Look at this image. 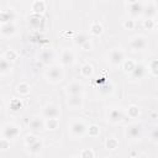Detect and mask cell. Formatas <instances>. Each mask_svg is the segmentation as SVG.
<instances>
[{
	"instance_id": "6da1fadb",
	"label": "cell",
	"mask_w": 158,
	"mask_h": 158,
	"mask_svg": "<svg viewBox=\"0 0 158 158\" xmlns=\"http://www.w3.org/2000/svg\"><path fill=\"white\" fill-rule=\"evenodd\" d=\"M68 133L73 138H81L88 133V126L83 120L75 118L68 125Z\"/></svg>"
},
{
	"instance_id": "7a4b0ae2",
	"label": "cell",
	"mask_w": 158,
	"mask_h": 158,
	"mask_svg": "<svg viewBox=\"0 0 158 158\" xmlns=\"http://www.w3.org/2000/svg\"><path fill=\"white\" fill-rule=\"evenodd\" d=\"M44 77H46V79L49 83L57 84V83H59V81L63 80V78H64V70H63L62 65H59V64H52V65H49L46 69Z\"/></svg>"
},
{
	"instance_id": "3957f363",
	"label": "cell",
	"mask_w": 158,
	"mask_h": 158,
	"mask_svg": "<svg viewBox=\"0 0 158 158\" xmlns=\"http://www.w3.org/2000/svg\"><path fill=\"white\" fill-rule=\"evenodd\" d=\"M25 146L30 154H38L43 148V141L35 135H27L25 137Z\"/></svg>"
},
{
	"instance_id": "277c9868",
	"label": "cell",
	"mask_w": 158,
	"mask_h": 158,
	"mask_svg": "<svg viewBox=\"0 0 158 158\" xmlns=\"http://www.w3.org/2000/svg\"><path fill=\"white\" fill-rule=\"evenodd\" d=\"M21 133V128L14 123V122H6L1 126V138H5L7 141H12L17 138Z\"/></svg>"
},
{
	"instance_id": "5b68a950",
	"label": "cell",
	"mask_w": 158,
	"mask_h": 158,
	"mask_svg": "<svg viewBox=\"0 0 158 158\" xmlns=\"http://www.w3.org/2000/svg\"><path fill=\"white\" fill-rule=\"evenodd\" d=\"M125 7L131 19H137L143 16V2L142 1H126Z\"/></svg>"
},
{
	"instance_id": "8992f818",
	"label": "cell",
	"mask_w": 158,
	"mask_h": 158,
	"mask_svg": "<svg viewBox=\"0 0 158 158\" xmlns=\"http://www.w3.org/2000/svg\"><path fill=\"white\" fill-rule=\"evenodd\" d=\"M125 59H126V56H125V51L122 48H112L107 54V60L114 67L122 65Z\"/></svg>"
},
{
	"instance_id": "52a82bcc",
	"label": "cell",
	"mask_w": 158,
	"mask_h": 158,
	"mask_svg": "<svg viewBox=\"0 0 158 158\" xmlns=\"http://www.w3.org/2000/svg\"><path fill=\"white\" fill-rule=\"evenodd\" d=\"M130 48L135 52H141V51H144L148 46V41L144 36L142 35H137V36H133L130 38Z\"/></svg>"
},
{
	"instance_id": "ba28073f",
	"label": "cell",
	"mask_w": 158,
	"mask_h": 158,
	"mask_svg": "<svg viewBox=\"0 0 158 158\" xmlns=\"http://www.w3.org/2000/svg\"><path fill=\"white\" fill-rule=\"evenodd\" d=\"M42 117L44 120L48 118H59L60 117V109L56 105V104H46L42 107Z\"/></svg>"
},
{
	"instance_id": "9c48e42d",
	"label": "cell",
	"mask_w": 158,
	"mask_h": 158,
	"mask_svg": "<svg viewBox=\"0 0 158 158\" xmlns=\"http://www.w3.org/2000/svg\"><path fill=\"white\" fill-rule=\"evenodd\" d=\"M106 118L110 123L116 125V123H120L125 118V112L120 107H110L106 112Z\"/></svg>"
},
{
	"instance_id": "30bf717a",
	"label": "cell",
	"mask_w": 158,
	"mask_h": 158,
	"mask_svg": "<svg viewBox=\"0 0 158 158\" xmlns=\"http://www.w3.org/2000/svg\"><path fill=\"white\" fill-rule=\"evenodd\" d=\"M142 133H143V128L138 123H132V125L127 126V128L125 131L126 137L131 141H138L142 137Z\"/></svg>"
},
{
	"instance_id": "8fae6325",
	"label": "cell",
	"mask_w": 158,
	"mask_h": 158,
	"mask_svg": "<svg viewBox=\"0 0 158 158\" xmlns=\"http://www.w3.org/2000/svg\"><path fill=\"white\" fill-rule=\"evenodd\" d=\"M158 14L157 4L154 1H146L143 2V17L144 20H154Z\"/></svg>"
},
{
	"instance_id": "7c38bea8",
	"label": "cell",
	"mask_w": 158,
	"mask_h": 158,
	"mask_svg": "<svg viewBox=\"0 0 158 158\" xmlns=\"http://www.w3.org/2000/svg\"><path fill=\"white\" fill-rule=\"evenodd\" d=\"M67 96H75V95H83L84 94V85L80 81H72L65 86Z\"/></svg>"
},
{
	"instance_id": "4fadbf2b",
	"label": "cell",
	"mask_w": 158,
	"mask_h": 158,
	"mask_svg": "<svg viewBox=\"0 0 158 158\" xmlns=\"http://www.w3.org/2000/svg\"><path fill=\"white\" fill-rule=\"evenodd\" d=\"M17 19V12L15 9L12 7H7L1 10L0 12V21L1 23H7V22H15V20Z\"/></svg>"
},
{
	"instance_id": "5bb4252c",
	"label": "cell",
	"mask_w": 158,
	"mask_h": 158,
	"mask_svg": "<svg viewBox=\"0 0 158 158\" xmlns=\"http://www.w3.org/2000/svg\"><path fill=\"white\" fill-rule=\"evenodd\" d=\"M17 32V27L15 22H7V23H1L0 25V33L2 37H12Z\"/></svg>"
},
{
	"instance_id": "9a60e30c",
	"label": "cell",
	"mask_w": 158,
	"mask_h": 158,
	"mask_svg": "<svg viewBox=\"0 0 158 158\" xmlns=\"http://www.w3.org/2000/svg\"><path fill=\"white\" fill-rule=\"evenodd\" d=\"M60 64L64 65V67H70L74 64L75 62V54L72 49H64L62 53H60Z\"/></svg>"
},
{
	"instance_id": "2e32d148",
	"label": "cell",
	"mask_w": 158,
	"mask_h": 158,
	"mask_svg": "<svg viewBox=\"0 0 158 158\" xmlns=\"http://www.w3.org/2000/svg\"><path fill=\"white\" fill-rule=\"evenodd\" d=\"M67 105L72 110H80L84 106V99L83 95H75V96H68L67 98Z\"/></svg>"
},
{
	"instance_id": "e0dca14e",
	"label": "cell",
	"mask_w": 158,
	"mask_h": 158,
	"mask_svg": "<svg viewBox=\"0 0 158 158\" xmlns=\"http://www.w3.org/2000/svg\"><path fill=\"white\" fill-rule=\"evenodd\" d=\"M27 126H28V130H31V131H33V132H37V131H41V130L46 128V126H44V120H43L42 117H37V116L30 118Z\"/></svg>"
},
{
	"instance_id": "ac0fdd59",
	"label": "cell",
	"mask_w": 158,
	"mask_h": 158,
	"mask_svg": "<svg viewBox=\"0 0 158 158\" xmlns=\"http://www.w3.org/2000/svg\"><path fill=\"white\" fill-rule=\"evenodd\" d=\"M146 73H147V67L142 63H136V67L131 73V77L135 79H142L146 75Z\"/></svg>"
},
{
	"instance_id": "d6986e66",
	"label": "cell",
	"mask_w": 158,
	"mask_h": 158,
	"mask_svg": "<svg viewBox=\"0 0 158 158\" xmlns=\"http://www.w3.org/2000/svg\"><path fill=\"white\" fill-rule=\"evenodd\" d=\"M73 42L78 46V47H83V46H85L88 42H90V40H89V36L86 35V33H84V32H80V33H78V35H75L74 37H73Z\"/></svg>"
},
{
	"instance_id": "ffe728a7",
	"label": "cell",
	"mask_w": 158,
	"mask_h": 158,
	"mask_svg": "<svg viewBox=\"0 0 158 158\" xmlns=\"http://www.w3.org/2000/svg\"><path fill=\"white\" fill-rule=\"evenodd\" d=\"M12 70V64L11 62H9L7 59H5L4 57H1L0 59V75L4 77L6 74H9Z\"/></svg>"
},
{
	"instance_id": "44dd1931",
	"label": "cell",
	"mask_w": 158,
	"mask_h": 158,
	"mask_svg": "<svg viewBox=\"0 0 158 158\" xmlns=\"http://www.w3.org/2000/svg\"><path fill=\"white\" fill-rule=\"evenodd\" d=\"M31 9H32L33 14L41 15V14H43L44 10H46V2L42 1V0H36V1H33V2L31 4Z\"/></svg>"
},
{
	"instance_id": "7402d4cb",
	"label": "cell",
	"mask_w": 158,
	"mask_h": 158,
	"mask_svg": "<svg viewBox=\"0 0 158 158\" xmlns=\"http://www.w3.org/2000/svg\"><path fill=\"white\" fill-rule=\"evenodd\" d=\"M102 31H104V27H102V25H101L100 22H98V21L91 22L90 26H89V32H90L93 36H100V35L102 33Z\"/></svg>"
},
{
	"instance_id": "603a6c76",
	"label": "cell",
	"mask_w": 158,
	"mask_h": 158,
	"mask_svg": "<svg viewBox=\"0 0 158 158\" xmlns=\"http://www.w3.org/2000/svg\"><path fill=\"white\" fill-rule=\"evenodd\" d=\"M99 91L102 95H109L114 91V84L111 81H104V84H101L99 86Z\"/></svg>"
},
{
	"instance_id": "cb8c5ba5",
	"label": "cell",
	"mask_w": 158,
	"mask_h": 158,
	"mask_svg": "<svg viewBox=\"0 0 158 158\" xmlns=\"http://www.w3.org/2000/svg\"><path fill=\"white\" fill-rule=\"evenodd\" d=\"M93 73H94V68H93L91 64L85 63V64L81 65V68H80V74H81L84 78H90V77L93 75Z\"/></svg>"
},
{
	"instance_id": "d4e9b609",
	"label": "cell",
	"mask_w": 158,
	"mask_h": 158,
	"mask_svg": "<svg viewBox=\"0 0 158 158\" xmlns=\"http://www.w3.org/2000/svg\"><path fill=\"white\" fill-rule=\"evenodd\" d=\"M16 91H17V94H20V95H27V94H30L31 88H30V85H28L26 81H21V83L17 84Z\"/></svg>"
},
{
	"instance_id": "484cf974",
	"label": "cell",
	"mask_w": 158,
	"mask_h": 158,
	"mask_svg": "<svg viewBox=\"0 0 158 158\" xmlns=\"http://www.w3.org/2000/svg\"><path fill=\"white\" fill-rule=\"evenodd\" d=\"M121 67H122V69H123L126 73H130V74H131V73L133 72L135 67H136V62H133L132 59H127V58H126Z\"/></svg>"
},
{
	"instance_id": "4316f807",
	"label": "cell",
	"mask_w": 158,
	"mask_h": 158,
	"mask_svg": "<svg viewBox=\"0 0 158 158\" xmlns=\"http://www.w3.org/2000/svg\"><path fill=\"white\" fill-rule=\"evenodd\" d=\"M44 126L47 130H57L59 126V118H48L44 120Z\"/></svg>"
},
{
	"instance_id": "83f0119b",
	"label": "cell",
	"mask_w": 158,
	"mask_h": 158,
	"mask_svg": "<svg viewBox=\"0 0 158 158\" xmlns=\"http://www.w3.org/2000/svg\"><path fill=\"white\" fill-rule=\"evenodd\" d=\"M28 22L31 23V26L37 27V26H40V25L42 23V17H41V15H38V14H32V15L28 17Z\"/></svg>"
},
{
	"instance_id": "f1b7e54d",
	"label": "cell",
	"mask_w": 158,
	"mask_h": 158,
	"mask_svg": "<svg viewBox=\"0 0 158 158\" xmlns=\"http://www.w3.org/2000/svg\"><path fill=\"white\" fill-rule=\"evenodd\" d=\"M127 115L131 118H137L139 116V107L137 105H130L127 109Z\"/></svg>"
},
{
	"instance_id": "f546056e",
	"label": "cell",
	"mask_w": 158,
	"mask_h": 158,
	"mask_svg": "<svg viewBox=\"0 0 158 158\" xmlns=\"http://www.w3.org/2000/svg\"><path fill=\"white\" fill-rule=\"evenodd\" d=\"M2 57H4L5 59H7L9 62H14V60L17 58V52L14 51V49H9V51H6V52L4 53Z\"/></svg>"
},
{
	"instance_id": "4dcf8cb0",
	"label": "cell",
	"mask_w": 158,
	"mask_h": 158,
	"mask_svg": "<svg viewBox=\"0 0 158 158\" xmlns=\"http://www.w3.org/2000/svg\"><path fill=\"white\" fill-rule=\"evenodd\" d=\"M118 147V141L115 137H110L106 139V148L107 149H116Z\"/></svg>"
},
{
	"instance_id": "1f68e13d",
	"label": "cell",
	"mask_w": 158,
	"mask_h": 158,
	"mask_svg": "<svg viewBox=\"0 0 158 158\" xmlns=\"http://www.w3.org/2000/svg\"><path fill=\"white\" fill-rule=\"evenodd\" d=\"M147 69H148L152 74H154V75L158 77V59H153V60L149 63V65L147 67Z\"/></svg>"
},
{
	"instance_id": "d6a6232c",
	"label": "cell",
	"mask_w": 158,
	"mask_h": 158,
	"mask_svg": "<svg viewBox=\"0 0 158 158\" xmlns=\"http://www.w3.org/2000/svg\"><path fill=\"white\" fill-rule=\"evenodd\" d=\"M99 133H100V128L96 125H91L88 127V135L89 136L95 137V136H99Z\"/></svg>"
},
{
	"instance_id": "836d02e7",
	"label": "cell",
	"mask_w": 158,
	"mask_h": 158,
	"mask_svg": "<svg viewBox=\"0 0 158 158\" xmlns=\"http://www.w3.org/2000/svg\"><path fill=\"white\" fill-rule=\"evenodd\" d=\"M94 151L93 149H90V148H85V149H83L81 152H80V156H79V158H94Z\"/></svg>"
},
{
	"instance_id": "e575fe53",
	"label": "cell",
	"mask_w": 158,
	"mask_h": 158,
	"mask_svg": "<svg viewBox=\"0 0 158 158\" xmlns=\"http://www.w3.org/2000/svg\"><path fill=\"white\" fill-rule=\"evenodd\" d=\"M52 57H53V54H52V52H49V51H44V52H42L41 56H40V58H41V60H42L43 63H48Z\"/></svg>"
},
{
	"instance_id": "d590c367",
	"label": "cell",
	"mask_w": 158,
	"mask_h": 158,
	"mask_svg": "<svg viewBox=\"0 0 158 158\" xmlns=\"http://www.w3.org/2000/svg\"><path fill=\"white\" fill-rule=\"evenodd\" d=\"M21 107H22V102H21L20 100H17V99L11 100V102H10V109H11V110L17 111V110H20Z\"/></svg>"
},
{
	"instance_id": "8d00e7d4",
	"label": "cell",
	"mask_w": 158,
	"mask_h": 158,
	"mask_svg": "<svg viewBox=\"0 0 158 158\" xmlns=\"http://www.w3.org/2000/svg\"><path fill=\"white\" fill-rule=\"evenodd\" d=\"M135 25H136V22H135L133 19H127V20H125V21L122 22V26H123L126 30H133Z\"/></svg>"
},
{
	"instance_id": "74e56055",
	"label": "cell",
	"mask_w": 158,
	"mask_h": 158,
	"mask_svg": "<svg viewBox=\"0 0 158 158\" xmlns=\"http://www.w3.org/2000/svg\"><path fill=\"white\" fill-rule=\"evenodd\" d=\"M149 137H151V141H152L153 143H157V144H158V126L154 127V128L151 131Z\"/></svg>"
},
{
	"instance_id": "f35d334b",
	"label": "cell",
	"mask_w": 158,
	"mask_h": 158,
	"mask_svg": "<svg viewBox=\"0 0 158 158\" xmlns=\"http://www.w3.org/2000/svg\"><path fill=\"white\" fill-rule=\"evenodd\" d=\"M143 26L148 30H153L156 27V21L154 20H143Z\"/></svg>"
},
{
	"instance_id": "ab89813d",
	"label": "cell",
	"mask_w": 158,
	"mask_h": 158,
	"mask_svg": "<svg viewBox=\"0 0 158 158\" xmlns=\"http://www.w3.org/2000/svg\"><path fill=\"white\" fill-rule=\"evenodd\" d=\"M7 148H10V141L1 138V151H6Z\"/></svg>"
},
{
	"instance_id": "60d3db41",
	"label": "cell",
	"mask_w": 158,
	"mask_h": 158,
	"mask_svg": "<svg viewBox=\"0 0 158 158\" xmlns=\"http://www.w3.org/2000/svg\"><path fill=\"white\" fill-rule=\"evenodd\" d=\"M135 158H148L147 156H144V154H139V156H136Z\"/></svg>"
},
{
	"instance_id": "b9f144b4",
	"label": "cell",
	"mask_w": 158,
	"mask_h": 158,
	"mask_svg": "<svg viewBox=\"0 0 158 158\" xmlns=\"http://www.w3.org/2000/svg\"><path fill=\"white\" fill-rule=\"evenodd\" d=\"M154 28H157V30H158V22H156V27H154Z\"/></svg>"
},
{
	"instance_id": "7bdbcfd3",
	"label": "cell",
	"mask_w": 158,
	"mask_h": 158,
	"mask_svg": "<svg viewBox=\"0 0 158 158\" xmlns=\"http://www.w3.org/2000/svg\"><path fill=\"white\" fill-rule=\"evenodd\" d=\"M72 158H79V157H72Z\"/></svg>"
}]
</instances>
